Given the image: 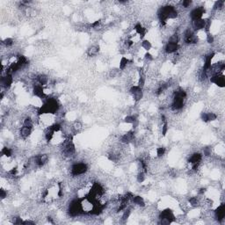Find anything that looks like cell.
Returning <instances> with one entry per match:
<instances>
[{"label":"cell","mask_w":225,"mask_h":225,"mask_svg":"<svg viewBox=\"0 0 225 225\" xmlns=\"http://www.w3.org/2000/svg\"><path fill=\"white\" fill-rule=\"evenodd\" d=\"M88 171V165L86 163H76L71 166L70 173L74 177H78L85 174Z\"/></svg>","instance_id":"cell-1"},{"label":"cell","mask_w":225,"mask_h":225,"mask_svg":"<svg viewBox=\"0 0 225 225\" xmlns=\"http://www.w3.org/2000/svg\"><path fill=\"white\" fill-rule=\"evenodd\" d=\"M130 93L132 94L133 98L135 101H139L142 99L143 97V92H142V88H141L138 86H133L130 88Z\"/></svg>","instance_id":"cell-2"},{"label":"cell","mask_w":225,"mask_h":225,"mask_svg":"<svg viewBox=\"0 0 225 225\" xmlns=\"http://www.w3.org/2000/svg\"><path fill=\"white\" fill-rule=\"evenodd\" d=\"M13 82V78H12V74H7L5 76H2L1 80H0V84L2 88L4 89H9L11 86L12 85Z\"/></svg>","instance_id":"cell-3"},{"label":"cell","mask_w":225,"mask_h":225,"mask_svg":"<svg viewBox=\"0 0 225 225\" xmlns=\"http://www.w3.org/2000/svg\"><path fill=\"white\" fill-rule=\"evenodd\" d=\"M184 105H185V99L178 98V97H173L171 105L172 110H174V111L180 110V109L183 108Z\"/></svg>","instance_id":"cell-4"},{"label":"cell","mask_w":225,"mask_h":225,"mask_svg":"<svg viewBox=\"0 0 225 225\" xmlns=\"http://www.w3.org/2000/svg\"><path fill=\"white\" fill-rule=\"evenodd\" d=\"M205 13V9L204 7H196L190 12V18L193 20H196L199 19H202V16Z\"/></svg>","instance_id":"cell-5"},{"label":"cell","mask_w":225,"mask_h":225,"mask_svg":"<svg viewBox=\"0 0 225 225\" xmlns=\"http://www.w3.org/2000/svg\"><path fill=\"white\" fill-rule=\"evenodd\" d=\"M210 82L215 84V85H216L219 87H224V76L221 75V74H215V75L211 76Z\"/></svg>","instance_id":"cell-6"},{"label":"cell","mask_w":225,"mask_h":225,"mask_svg":"<svg viewBox=\"0 0 225 225\" xmlns=\"http://www.w3.org/2000/svg\"><path fill=\"white\" fill-rule=\"evenodd\" d=\"M206 24H207V20L204 19H199L192 21V26H193L194 31L204 30V28L206 27Z\"/></svg>","instance_id":"cell-7"},{"label":"cell","mask_w":225,"mask_h":225,"mask_svg":"<svg viewBox=\"0 0 225 225\" xmlns=\"http://www.w3.org/2000/svg\"><path fill=\"white\" fill-rule=\"evenodd\" d=\"M225 216V204L222 203L215 211V218L218 222H221L224 219Z\"/></svg>","instance_id":"cell-8"},{"label":"cell","mask_w":225,"mask_h":225,"mask_svg":"<svg viewBox=\"0 0 225 225\" xmlns=\"http://www.w3.org/2000/svg\"><path fill=\"white\" fill-rule=\"evenodd\" d=\"M179 49V45L168 41L164 47V51L166 54H174Z\"/></svg>","instance_id":"cell-9"},{"label":"cell","mask_w":225,"mask_h":225,"mask_svg":"<svg viewBox=\"0 0 225 225\" xmlns=\"http://www.w3.org/2000/svg\"><path fill=\"white\" fill-rule=\"evenodd\" d=\"M217 119V115L215 113H203L202 114V120L204 122L213 121Z\"/></svg>","instance_id":"cell-10"},{"label":"cell","mask_w":225,"mask_h":225,"mask_svg":"<svg viewBox=\"0 0 225 225\" xmlns=\"http://www.w3.org/2000/svg\"><path fill=\"white\" fill-rule=\"evenodd\" d=\"M35 79H36L37 84L42 86H47V85L48 84V82H49V78H48V77H47V75H44V74L38 75V76L35 78Z\"/></svg>","instance_id":"cell-11"},{"label":"cell","mask_w":225,"mask_h":225,"mask_svg":"<svg viewBox=\"0 0 225 225\" xmlns=\"http://www.w3.org/2000/svg\"><path fill=\"white\" fill-rule=\"evenodd\" d=\"M202 159V155L199 152H195L194 154L190 156L189 159H188V163H190L191 164L192 163H201Z\"/></svg>","instance_id":"cell-12"},{"label":"cell","mask_w":225,"mask_h":225,"mask_svg":"<svg viewBox=\"0 0 225 225\" xmlns=\"http://www.w3.org/2000/svg\"><path fill=\"white\" fill-rule=\"evenodd\" d=\"M32 134V128H28V127H26V126H22L21 128L19 129V135L20 136L26 139L27 138L28 136H30V135Z\"/></svg>","instance_id":"cell-13"},{"label":"cell","mask_w":225,"mask_h":225,"mask_svg":"<svg viewBox=\"0 0 225 225\" xmlns=\"http://www.w3.org/2000/svg\"><path fill=\"white\" fill-rule=\"evenodd\" d=\"M131 202H132L133 204L136 205V206H139V207H142L143 208L145 206V202H144V200L142 199V197L141 196H133L132 199H131Z\"/></svg>","instance_id":"cell-14"},{"label":"cell","mask_w":225,"mask_h":225,"mask_svg":"<svg viewBox=\"0 0 225 225\" xmlns=\"http://www.w3.org/2000/svg\"><path fill=\"white\" fill-rule=\"evenodd\" d=\"M100 52V47L99 46H92L89 47V49L87 50V54L89 56H95L99 54Z\"/></svg>","instance_id":"cell-15"},{"label":"cell","mask_w":225,"mask_h":225,"mask_svg":"<svg viewBox=\"0 0 225 225\" xmlns=\"http://www.w3.org/2000/svg\"><path fill=\"white\" fill-rule=\"evenodd\" d=\"M1 155L2 156H5V157H11L12 156V150L8 147H4L1 150Z\"/></svg>","instance_id":"cell-16"},{"label":"cell","mask_w":225,"mask_h":225,"mask_svg":"<svg viewBox=\"0 0 225 225\" xmlns=\"http://www.w3.org/2000/svg\"><path fill=\"white\" fill-rule=\"evenodd\" d=\"M129 62H131V61H129L127 57H125V56L121 57V59L120 61V69L121 70H124Z\"/></svg>","instance_id":"cell-17"},{"label":"cell","mask_w":225,"mask_h":225,"mask_svg":"<svg viewBox=\"0 0 225 225\" xmlns=\"http://www.w3.org/2000/svg\"><path fill=\"white\" fill-rule=\"evenodd\" d=\"M23 126L26 127H28V128H33V121L32 120V118L30 116H26L25 118V120L23 121Z\"/></svg>","instance_id":"cell-18"},{"label":"cell","mask_w":225,"mask_h":225,"mask_svg":"<svg viewBox=\"0 0 225 225\" xmlns=\"http://www.w3.org/2000/svg\"><path fill=\"white\" fill-rule=\"evenodd\" d=\"M141 47H142L143 49H145L146 51H149V50H150V48L152 47V45H151V43H150L148 40H143L142 41V43H141Z\"/></svg>","instance_id":"cell-19"},{"label":"cell","mask_w":225,"mask_h":225,"mask_svg":"<svg viewBox=\"0 0 225 225\" xmlns=\"http://www.w3.org/2000/svg\"><path fill=\"white\" fill-rule=\"evenodd\" d=\"M2 44L6 47H12L14 44V40L12 38H6L2 41Z\"/></svg>","instance_id":"cell-20"},{"label":"cell","mask_w":225,"mask_h":225,"mask_svg":"<svg viewBox=\"0 0 225 225\" xmlns=\"http://www.w3.org/2000/svg\"><path fill=\"white\" fill-rule=\"evenodd\" d=\"M156 153L158 157H162L165 154V148L158 147L156 149Z\"/></svg>","instance_id":"cell-21"},{"label":"cell","mask_w":225,"mask_h":225,"mask_svg":"<svg viewBox=\"0 0 225 225\" xmlns=\"http://www.w3.org/2000/svg\"><path fill=\"white\" fill-rule=\"evenodd\" d=\"M144 179H145V172L141 171L139 173H138V175H137V181H138L139 183H142V182L144 181Z\"/></svg>","instance_id":"cell-22"},{"label":"cell","mask_w":225,"mask_h":225,"mask_svg":"<svg viewBox=\"0 0 225 225\" xmlns=\"http://www.w3.org/2000/svg\"><path fill=\"white\" fill-rule=\"evenodd\" d=\"M191 5H192V1H190V0H185L183 2H181V6L184 8L190 7Z\"/></svg>","instance_id":"cell-23"},{"label":"cell","mask_w":225,"mask_h":225,"mask_svg":"<svg viewBox=\"0 0 225 225\" xmlns=\"http://www.w3.org/2000/svg\"><path fill=\"white\" fill-rule=\"evenodd\" d=\"M0 197H1L2 200H5V198H7V191L2 188L0 190Z\"/></svg>","instance_id":"cell-24"},{"label":"cell","mask_w":225,"mask_h":225,"mask_svg":"<svg viewBox=\"0 0 225 225\" xmlns=\"http://www.w3.org/2000/svg\"><path fill=\"white\" fill-rule=\"evenodd\" d=\"M203 152H204V155L205 156H211V148L207 147L203 149Z\"/></svg>","instance_id":"cell-25"},{"label":"cell","mask_w":225,"mask_h":225,"mask_svg":"<svg viewBox=\"0 0 225 225\" xmlns=\"http://www.w3.org/2000/svg\"><path fill=\"white\" fill-rule=\"evenodd\" d=\"M207 41H208L209 43H210V44L214 43L215 39H214V36H213L211 33H208V34H207Z\"/></svg>","instance_id":"cell-26"},{"label":"cell","mask_w":225,"mask_h":225,"mask_svg":"<svg viewBox=\"0 0 225 225\" xmlns=\"http://www.w3.org/2000/svg\"><path fill=\"white\" fill-rule=\"evenodd\" d=\"M145 59L148 60V61H153L154 60V57L152 54H150L149 53H146L145 54Z\"/></svg>","instance_id":"cell-27"}]
</instances>
